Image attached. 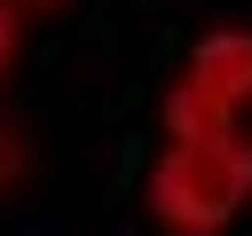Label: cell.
Wrapping results in <instances>:
<instances>
[{
  "mask_svg": "<svg viewBox=\"0 0 252 236\" xmlns=\"http://www.w3.org/2000/svg\"><path fill=\"white\" fill-rule=\"evenodd\" d=\"M142 212L158 236H228L252 212V118L205 142H158L142 173Z\"/></svg>",
  "mask_w": 252,
  "mask_h": 236,
  "instance_id": "cell-1",
  "label": "cell"
},
{
  "mask_svg": "<svg viewBox=\"0 0 252 236\" xmlns=\"http://www.w3.org/2000/svg\"><path fill=\"white\" fill-rule=\"evenodd\" d=\"M181 79H197L213 102H228L236 118H252V24H213V31H197Z\"/></svg>",
  "mask_w": 252,
  "mask_h": 236,
  "instance_id": "cell-2",
  "label": "cell"
},
{
  "mask_svg": "<svg viewBox=\"0 0 252 236\" xmlns=\"http://www.w3.org/2000/svg\"><path fill=\"white\" fill-rule=\"evenodd\" d=\"M228 126H244L228 102H213L197 79H165V94H158V142H205V134H228Z\"/></svg>",
  "mask_w": 252,
  "mask_h": 236,
  "instance_id": "cell-3",
  "label": "cell"
},
{
  "mask_svg": "<svg viewBox=\"0 0 252 236\" xmlns=\"http://www.w3.org/2000/svg\"><path fill=\"white\" fill-rule=\"evenodd\" d=\"M24 173H32V142H24V126H16L8 110H0V197H8V189H16Z\"/></svg>",
  "mask_w": 252,
  "mask_h": 236,
  "instance_id": "cell-4",
  "label": "cell"
},
{
  "mask_svg": "<svg viewBox=\"0 0 252 236\" xmlns=\"http://www.w3.org/2000/svg\"><path fill=\"white\" fill-rule=\"evenodd\" d=\"M24 24H32V16H24L16 0H0V87H8L16 63H24Z\"/></svg>",
  "mask_w": 252,
  "mask_h": 236,
  "instance_id": "cell-5",
  "label": "cell"
},
{
  "mask_svg": "<svg viewBox=\"0 0 252 236\" xmlns=\"http://www.w3.org/2000/svg\"><path fill=\"white\" fill-rule=\"evenodd\" d=\"M24 16H55V8H71V0H16Z\"/></svg>",
  "mask_w": 252,
  "mask_h": 236,
  "instance_id": "cell-6",
  "label": "cell"
}]
</instances>
